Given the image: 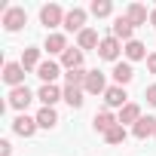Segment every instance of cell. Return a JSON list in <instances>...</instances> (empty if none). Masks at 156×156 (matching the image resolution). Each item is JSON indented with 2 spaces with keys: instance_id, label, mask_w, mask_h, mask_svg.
Here are the masks:
<instances>
[{
  "instance_id": "20",
  "label": "cell",
  "mask_w": 156,
  "mask_h": 156,
  "mask_svg": "<svg viewBox=\"0 0 156 156\" xmlns=\"http://www.w3.org/2000/svg\"><path fill=\"white\" fill-rule=\"evenodd\" d=\"M61 67L64 70H76V67H83V49H67L64 55H61Z\"/></svg>"
},
{
  "instance_id": "2",
  "label": "cell",
  "mask_w": 156,
  "mask_h": 156,
  "mask_svg": "<svg viewBox=\"0 0 156 156\" xmlns=\"http://www.w3.org/2000/svg\"><path fill=\"white\" fill-rule=\"evenodd\" d=\"M64 16H67V12H64L58 3H49V6L40 9V22H43L46 28H58V25L64 28Z\"/></svg>"
},
{
  "instance_id": "13",
  "label": "cell",
  "mask_w": 156,
  "mask_h": 156,
  "mask_svg": "<svg viewBox=\"0 0 156 156\" xmlns=\"http://www.w3.org/2000/svg\"><path fill=\"white\" fill-rule=\"evenodd\" d=\"M104 104H107V107H119V110H122V107L129 104L126 89H122V86H110V89L104 92Z\"/></svg>"
},
{
  "instance_id": "6",
  "label": "cell",
  "mask_w": 156,
  "mask_h": 156,
  "mask_svg": "<svg viewBox=\"0 0 156 156\" xmlns=\"http://www.w3.org/2000/svg\"><path fill=\"white\" fill-rule=\"evenodd\" d=\"M34 98H37V95H34L28 86H19V89H12V92H9V107H16V110H22V113H25V110H28V104H31Z\"/></svg>"
},
{
  "instance_id": "18",
  "label": "cell",
  "mask_w": 156,
  "mask_h": 156,
  "mask_svg": "<svg viewBox=\"0 0 156 156\" xmlns=\"http://www.w3.org/2000/svg\"><path fill=\"white\" fill-rule=\"evenodd\" d=\"M101 46V40H98V31H92V28H86L83 34H76V49H98Z\"/></svg>"
},
{
  "instance_id": "25",
  "label": "cell",
  "mask_w": 156,
  "mask_h": 156,
  "mask_svg": "<svg viewBox=\"0 0 156 156\" xmlns=\"http://www.w3.org/2000/svg\"><path fill=\"white\" fill-rule=\"evenodd\" d=\"M89 12H92L95 19H107V16L113 12V3H110V0H92V6H89Z\"/></svg>"
},
{
  "instance_id": "14",
  "label": "cell",
  "mask_w": 156,
  "mask_h": 156,
  "mask_svg": "<svg viewBox=\"0 0 156 156\" xmlns=\"http://www.w3.org/2000/svg\"><path fill=\"white\" fill-rule=\"evenodd\" d=\"M92 126H95V132H101V135H107L113 126H119V116H113L110 110H101V113H95V119H92Z\"/></svg>"
},
{
  "instance_id": "1",
  "label": "cell",
  "mask_w": 156,
  "mask_h": 156,
  "mask_svg": "<svg viewBox=\"0 0 156 156\" xmlns=\"http://www.w3.org/2000/svg\"><path fill=\"white\" fill-rule=\"evenodd\" d=\"M0 25H3L9 34H12V31H22V28L28 25V12H25L22 6H9V9H3V22H0Z\"/></svg>"
},
{
  "instance_id": "7",
  "label": "cell",
  "mask_w": 156,
  "mask_h": 156,
  "mask_svg": "<svg viewBox=\"0 0 156 156\" xmlns=\"http://www.w3.org/2000/svg\"><path fill=\"white\" fill-rule=\"evenodd\" d=\"M37 129H40V126H37V116L19 113V116L12 119V132H16V135H22V138H31V135H34Z\"/></svg>"
},
{
  "instance_id": "12",
  "label": "cell",
  "mask_w": 156,
  "mask_h": 156,
  "mask_svg": "<svg viewBox=\"0 0 156 156\" xmlns=\"http://www.w3.org/2000/svg\"><path fill=\"white\" fill-rule=\"evenodd\" d=\"M83 89H86L89 95H104L110 86L104 83V73H101V70H89V80H86V86H83Z\"/></svg>"
},
{
  "instance_id": "30",
  "label": "cell",
  "mask_w": 156,
  "mask_h": 156,
  "mask_svg": "<svg viewBox=\"0 0 156 156\" xmlns=\"http://www.w3.org/2000/svg\"><path fill=\"white\" fill-rule=\"evenodd\" d=\"M147 70H150V73H156V52H153V55H147Z\"/></svg>"
},
{
  "instance_id": "24",
  "label": "cell",
  "mask_w": 156,
  "mask_h": 156,
  "mask_svg": "<svg viewBox=\"0 0 156 156\" xmlns=\"http://www.w3.org/2000/svg\"><path fill=\"white\" fill-rule=\"evenodd\" d=\"M37 126H40V129H55V126H58V113H55V107H40V113H37Z\"/></svg>"
},
{
  "instance_id": "23",
  "label": "cell",
  "mask_w": 156,
  "mask_h": 156,
  "mask_svg": "<svg viewBox=\"0 0 156 156\" xmlns=\"http://www.w3.org/2000/svg\"><path fill=\"white\" fill-rule=\"evenodd\" d=\"M138 119H141V107L129 101V104H126V107L119 110V126H135Z\"/></svg>"
},
{
  "instance_id": "19",
  "label": "cell",
  "mask_w": 156,
  "mask_h": 156,
  "mask_svg": "<svg viewBox=\"0 0 156 156\" xmlns=\"http://www.w3.org/2000/svg\"><path fill=\"white\" fill-rule=\"evenodd\" d=\"M126 19L138 28V25H147L150 22V12H147V6H141V3H132L129 9H126Z\"/></svg>"
},
{
  "instance_id": "21",
  "label": "cell",
  "mask_w": 156,
  "mask_h": 156,
  "mask_svg": "<svg viewBox=\"0 0 156 156\" xmlns=\"http://www.w3.org/2000/svg\"><path fill=\"white\" fill-rule=\"evenodd\" d=\"M83 95H86V89H80V86H64V101H67L73 110L83 107V101H86Z\"/></svg>"
},
{
  "instance_id": "17",
  "label": "cell",
  "mask_w": 156,
  "mask_h": 156,
  "mask_svg": "<svg viewBox=\"0 0 156 156\" xmlns=\"http://www.w3.org/2000/svg\"><path fill=\"white\" fill-rule=\"evenodd\" d=\"M122 52H126V58H129V64H132V61H147V46H144L141 40H129Z\"/></svg>"
},
{
  "instance_id": "11",
  "label": "cell",
  "mask_w": 156,
  "mask_h": 156,
  "mask_svg": "<svg viewBox=\"0 0 156 156\" xmlns=\"http://www.w3.org/2000/svg\"><path fill=\"white\" fill-rule=\"evenodd\" d=\"M132 80H135V70H132V64H129V61H116V64H113V83L126 89Z\"/></svg>"
},
{
  "instance_id": "28",
  "label": "cell",
  "mask_w": 156,
  "mask_h": 156,
  "mask_svg": "<svg viewBox=\"0 0 156 156\" xmlns=\"http://www.w3.org/2000/svg\"><path fill=\"white\" fill-rule=\"evenodd\" d=\"M144 98H147V104H153V107H156V83H150V86L144 89Z\"/></svg>"
},
{
  "instance_id": "3",
  "label": "cell",
  "mask_w": 156,
  "mask_h": 156,
  "mask_svg": "<svg viewBox=\"0 0 156 156\" xmlns=\"http://www.w3.org/2000/svg\"><path fill=\"white\" fill-rule=\"evenodd\" d=\"M25 67H22V61H6L3 64V80L12 86V89H19V86H25Z\"/></svg>"
},
{
  "instance_id": "16",
  "label": "cell",
  "mask_w": 156,
  "mask_h": 156,
  "mask_svg": "<svg viewBox=\"0 0 156 156\" xmlns=\"http://www.w3.org/2000/svg\"><path fill=\"white\" fill-rule=\"evenodd\" d=\"M43 49H46L49 55H64V52H67L70 46H67V37H64V34H49V37H46V46H43Z\"/></svg>"
},
{
  "instance_id": "9",
  "label": "cell",
  "mask_w": 156,
  "mask_h": 156,
  "mask_svg": "<svg viewBox=\"0 0 156 156\" xmlns=\"http://www.w3.org/2000/svg\"><path fill=\"white\" fill-rule=\"evenodd\" d=\"M64 28H67V31H76V34H83V31H86V9H80V6L67 9V16H64Z\"/></svg>"
},
{
  "instance_id": "27",
  "label": "cell",
  "mask_w": 156,
  "mask_h": 156,
  "mask_svg": "<svg viewBox=\"0 0 156 156\" xmlns=\"http://www.w3.org/2000/svg\"><path fill=\"white\" fill-rule=\"evenodd\" d=\"M104 141H107V144H122V141H126V126H113V129L104 135Z\"/></svg>"
},
{
  "instance_id": "22",
  "label": "cell",
  "mask_w": 156,
  "mask_h": 156,
  "mask_svg": "<svg viewBox=\"0 0 156 156\" xmlns=\"http://www.w3.org/2000/svg\"><path fill=\"white\" fill-rule=\"evenodd\" d=\"M40 64H43V61H40V49H37V46H28V49L22 52V67H25V70H37Z\"/></svg>"
},
{
  "instance_id": "29",
  "label": "cell",
  "mask_w": 156,
  "mask_h": 156,
  "mask_svg": "<svg viewBox=\"0 0 156 156\" xmlns=\"http://www.w3.org/2000/svg\"><path fill=\"white\" fill-rule=\"evenodd\" d=\"M12 153V144L9 141H0V156H9Z\"/></svg>"
},
{
  "instance_id": "8",
  "label": "cell",
  "mask_w": 156,
  "mask_h": 156,
  "mask_svg": "<svg viewBox=\"0 0 156 156\" xmlns=\"http://www.w3.org/2000/svg\"><path fill=\"white\" fill-rule=\"evenodd\" d=\"M132 34H135V25H132L126 16H119V19L110 25V37H116L119 43H129V40H132Z\"/></svg>"
},
{
  "instance_id": "10",
  "label": "cell",
  "mask_w": 156,
  "mask_h": 156,
  "mask_svg": "<svg viewBox=\"0 0 156 156\" xmlns=\"http://www.w3.org/2000/svg\"><path fill=\"white\" fill-rule=\"evenodd\" d=\"M132 135H135L138 141H144V138H153V135H156V116H141V119L132 126Z\"/></svg>"
},
{
  "instance_id": "26",
  "label": "cell",
  "mask_w": 156,
  "mask_h": 156,
  "mask_svg": "<svg viewBox=\"0 0 156 156\" xmlns=\"http://www.w3.org/2000/svg\"><path fill=\"white\" fill-rule=\"evenodd\" d=\"M64 80H67V86H86V80H89V70H83V67H76V70H67L64 73Z\"/></svg>"
},
{
  "instance_id": "5",
  "label": "cell",
  "mask_w": 156,
  "mask_h": 156,
  "mask_svg": "<svg viewBox=\"0 0 156 156\" xmlns=\"http://www.w3.org/2000/svg\"><path fill=\"white\" fill-rule=\"evenodd\" d=\"M37 98L43 101V107H55L58 101H64V89H58L55 83H46V86H40Z\"/></svg>"
},
{
  "instance_id": "31",
  "label": "cell",
  "mask_w": 156,
  "mask_h": 156,
  "mask_svg": "<svg viewBox=\"0 0 156 156\" xmlns=\"http://www.w3.org/2000/svg\"><path fill=\"white\" fill-rule=\"evenodd\" d=\"M150 25H153V28H156V9H153V12H150Z\"/></svg>"
},
{
  "instance_id": "15",
  "label": "cell",
  "mask_w": 156,
  "mask_h": 156,
  "mask_svg": "<svg viewBox=\"0 0 156 156\" xmlns=\"http://www.w3.org/2000/svg\"><path fill=\"white\" fill-rule=\"evenodd\" d=\"M58 73H61V64H58V61H52V58H49V61H43V64L37 67V76L43 80V86H46V83H55V80H58Z\"/></svg>"
},
{
  "instance_id": "32",
  "label": "cell",
  "mask_w": 156,
  "mask_h": 156,
  "mask_svg": "<svg viewBox=\"0 0 156 156\" xmlns=\"http://www.w3.org/2000/svg\"><path fill=\"white\" fill-rule=\"evenodd\" d=\"M153 138H156V135H153Z\"/></svg>"
},
{
  "instance_id": "4",
  "label": "cell",
  "mask_w": 156,
  "mask_h": 156,
  "mask_svg": "<svg viewBox=\"0 0 156 156\" xmlns=\"http://www.w3.org/2000/svg\"><path fill=\"white\" fill-rule=\"evenodd\" d=\"M126 46L116 40V37H104L101 40V46H98V55L104 58V61H119V52H122Z\"/></svg>"
}]
</instances>
